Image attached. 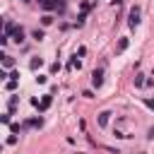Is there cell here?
Returning <instances> with one entry per match:
<instances>
[{
    "instance_id": "52a82bcc",
    "label": "cell",
    "mask_w": 154,
    "mask_h": 154,
    "mask_svg": "<svg viewBox=\"0 0 154 154\" xmlns=\"http://www.w3.org/2000/svg\"><path fill=\"white\" fill-rule=\"evenodd\" d=\"M41 125H43V118H31L24 123V128H41Z\"/></svg>"
},
{
    "instance_id": "8992f818",
    "label": "cell",
    "mask_w": 154,
    "mask_h": 154,
    "mask_svg": "<svg viewBox=\"0 0 154 154\" xmlns=\"http://www.w3.org/2000/svg\"><path fill=\"white\" fill-rule=\"evenodd\" d=\"M46 10H55V7H63V0H43L41 2Z\"/></svg>"
},
{
    "instance_id": "5bb4252c",
    "label": "cell",
    "mask_w": 154,
    "mask_h": 154,
    "mask_svg": "<svg viewBox=\"0 0 154 154\" xmlns=\"http://www.w3.org/2000/svg\"><path fill=\"white\" fill-rule=\"evenodd\" d=\"M41 22H43V26H48V24H53V17H51V14H43Z\"/></svg>"
},
{
    "instance_id": "6da1fadb",
    "label": "cell",
    "mask_w": 154,
    "mask_h": 154,
    "mask_svg": "<svg viewBox=\"0 0 154 154\" xmlns=\"http://www.w3.org/2000/svg\"><path fill=\"white\" fill-rule=\"evenodd\" d=\"M128 26L130 29H137L140 26V7H132L130 14H128Z\"/></svg>"
},
{
    "instance_id": "9c48e42d",
    "label": "cell",
    "mask_w": 154,
    "mask_h": 154,
    "mask_svg": "<svg viewBox=\"0 0 154 154\" xmlns=\"http://www.w3.org/2000/svg\"><path fill=\"white\" fill-rule=\"evenodd\" d=\"M41 65H43V60H41V58H31V63H29V67H31V70H38Z\"/></svg>"
},
{
    "instance_id": "ba28073f",
    "label": "cell",
    "mask_w": 154,
    "mask_h": 154,
    "mask_svg": "<svg viewBox=\"0 0 154 154\" xmlns=\"http://www.w3.org/2000/svg\"><path fill=\"white\" fill-rule=\"evenodd\" d=\"M43 36H46V34H43V29H34V31H31V38H34V41H41Z\"/></svg>"
},
{
    "instance_id": "9a60e30c",
    "label": "cell",
    "mask_w": 154,
    "mask_h": 154,
    "mask_svg": "<svg viewBox=\"0 0 154 154\" xmlns=\"http://www.w3.org/2000/svg\"><path fill=\"white\" fill-rule=\"evenodd\" d=\"M91 10V2H82V12H89Z\"/></svg>"
},
{
    "instance_id": "3957f363",
    "label": "cell",
    "mask_w": 154,
    "mask_h": 154,
    "mask_svg": "<svg viewBox=\"0 0 154 154\" xmlns=\"http://www.w3.org/2000/svg\"><path fill=\"white\" fill-rule=\"evenodd\" d=\"M24 36H26V31H24L22 26H17V29L12 31V41H17V43H22V41H24Z\"/></svg>"
},
{
    "instance_id": "ac0fdd59",
    "label": "cell",
    "mask_w": 154,
    "mask_h": 154,
    "mask_svg": "<svg viewBox=\"0 0 154 154\" xmlns=\"http://www.w3.org/2000/svg\"><path fill=\"white\" fill-rule=\"evenodd\" d=\"M147 140H154V125L149 128V132H147Z\"/></svg>"
},
{
    "instance_id": "7a4b0ae2",
    "label": "cell",
    "mask_w": 154,
    "mask_h": 154,
    "mask_svg": "<svg viewBox=\"0 0 154 154\" xmlns=\"http://www.w3.org/2000/svg\"><path fill=\"white\" fill-rule=\"evenodd\" d=\"M91 84H94V87H96V89H99V87H101V84H103V70H101V67H99V70H94V72H91Z\"/></svg>"
},
{
    "instance_id": "e0dca14e",
    "label": "cell",
    "mask_w": 154,
    "mask_h": 154,
    "mask_svg": "<svg viewBox=\"0 0 154 154\" xmlns=\"http://www.w3.org/2000/svg\"><path fill=\"white\" fill-rule=\"evenodd\" d=\"M82 96H87V99H94V91H89V89H84V91H82Z\"/></svg>"
},
{
    "instance_id": "d6986e66",
    "label": "cell",
    "mask_w": 154,
    "mask_h": 154,
    "mask_svg": "<svg viewBox=\"0 0 154 154\" xmlns=\"http://www.w3.org/2000/svg\"><path fill=\"white\" fill-rule=\"evenodd\" d=\"M24 2H26V0H24Z\"/></svg>"
},
{
    "instance_id": "30bf717a",
    "label": "cell",
    "mask_w": 154,
    "mask_h": 154,
    "mask_svg": "<svg viewBox=\"0 0 154 154\" xmlns=\"http://www.w3.org/2000/svg\"><path fill=\"white\" fill-rule=\"evenodd\" d=\"M132 82H135V87L140 89V87H144V82H147V79H144V75H135V79H132Z\"/></svg>"
},
{
    "instance_id": "5b68a950",
    "label": "cell",
    "mask_w": 154,
    "mask_h": 154,
    "mask_svg": "<svg viewBox=\"0 0 154 154\" xmlns=\"http://www.w3.org/2000/svg\"><path fill=\"white\" fill-rule=\"evenodd\" d=\"M108 120H111V113H108V111H101V113H99V128H106Z\"/></svg>"
},
{
    "instance_id": "7c38bea8",
    "label": "cell",
    "mask_w": 154,
    "mask_h": 154,
    "mask_svg": "<svg viewBox=\"0 0 154 154\" xmlns=\"http://www.w3.org/2000/svg\"><path fill=\"white\" fill-rule=\"evenodd\" d=\"M12 63H14V60H12L10 55H2V67H12Z\"/></svg>"
},
{
    "instance_id": "4fadbf2b",
    "label": "cell",
    "mask_w": 154,
    "mask_h": 154,
    "mask_svg": "<svg viewBox=\"0 0 154 154\" xmlns=\"http://www.w3.org/2000/svg\"><path fill=\"white\" fill-rule=\"evenodd\" d=\"M142 103H144L147 108H152V111H154V99H149V96H144V99H142Z\"/></svg>"
},
{
    "instance_id": "8fae6325",
    "label": "cell",
    "mask_w": 154,
    "mask_h": 154,
    "mask_svg": "<svg viewBox=\"0 0 154 154\" xmlns=\"http://www.w3.org/2000/svg\"><path fill=\"white\" fill-rule=\"evenodd\" d=\"M128 46H130V41H128V38H120V41H118V53H123Z\"/></svg>"
},
{
    "instance_id": "277c9868",
    "label": "cell",
    "mask_w": 154,
    "mask_h": 154,
    "mask_svg": "<svg viewBox=\"0 0 154 154\" xmlns=\"http://www.w3.org/2000/svg\"><path fill=\"white\" fill-rule=\"evenodd\" d=\"M51 101H53V94H43V99H41V103L36 106L38 111H46L48 106H51Z\"/></svg>"
},
{
    "instance_id": "2e32d148",
    "label": "cell",
    "mask_w": 154,
    "mask_h": 154,
    "mask_svg": "<svg viewBox=\"0 0 154 154\" xmlns=\"http://www.w3.org/2000/svg\"><path fill=\"white\" fill-rule=\"evenodd\" d=\"M14 87H17V82H14V79H10V82H7V89H10V91H14Z\"/></svg>"
}]
</instances>
